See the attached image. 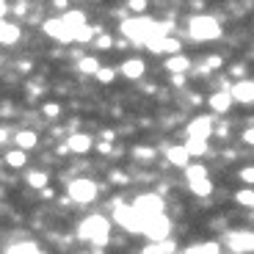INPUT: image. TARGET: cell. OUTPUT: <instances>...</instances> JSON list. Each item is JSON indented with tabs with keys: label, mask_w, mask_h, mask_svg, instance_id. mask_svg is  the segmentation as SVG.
<instances>
[{
	"label": "cell",
	"mask_w": 254,
	"mask_h": 254,
	"mask_svg": "<svg viewBox=\"0 0 254 254\" xmlns=\"http://www.w3.org/2000/svg\"><path fill=\"white\" fill-rule=\"evenodd\" d=\"M8 138H11V133H8V127H0V144H6Z\"/></svg>",
	"instance_id": "obj_38"
},
{
	"label": "cell",
	"mask_w": 254,
	"mask_h": 254,
	"mask_svg": "<svg viewBox=\"0 0 254 254\" xmlns=\"http://www.w3.org/2000/svg\"><path fill=\"white\" fill-rule=\"evenodd\" d=\"M232 94H229V91H213V94L207 97V105H210V111H213V114H227L229 108H232Z\"/></svg>",
	"instance_id": "obj_13"
},
{
	"label": "cell",
	"mask_w": 254,
	"mask_h": 254,
	"mask_svg": "<svg viewBox=\"0 0 254 254\" xmlns=\"http://www.w3.org/2000/svg\"><path fill=\"white\" fill-rule=\"evenodd\" d=\"M97 69H100V61H97V56H83L80 61H77V72L80 75H97Z\"/></svg>",
	"instance_id": "obj_24"
},
{
	"label": "cell",
	"mask_w": 254,
	"mask_h": 254,
	"mask_svg": "<svg viewBox=\"0 0 254 254\" xmlns=\"http://www.w3.org/2000/svg\"><path fill=\"white\" fill-rule=\"evenodd\" d=\"M3 14H6V0H0V19H3Z\"/></svg>",
	"instance_id": "obj_42"
},
{
	"label": "cell",
	"mask_w": 254,
	"mask_h": 254,
	"mask_svg": "<svg viewBox=\"0 0 254 254\" xmlns=\"http://www.w3.org/2000/svg\"><path fill=\"white\" fill-rule=\"evenodd\" d=\"M77 254H94V252H77Z\"/></svg>",
	"instance_id": "obj_43"
},
{
	"label": "cell",
	"mask_w": 254,
	"mask_h": 254,
	"mask_svg": "<svg viewBox=\"0 0 254 254\" xmlns=\"http://www.w3.org/2000/svg\"><path fill=\"white\" fill-rule=\"evenodd\" d=\"M100 31H102V28L89 25V22H86V25H83L80 31H75V42H77V45H86V42H91V39H94Z\"/></svg>",
	"instance_id": "obj_26"
},
{
	"label": "cell",
	"mask_w": 254,
	"mask_h": 254,
	"mask_svg": "<svg viewBox=\"0 0 254 254\" xmlns=\"http://www.w3.org/2000/svg\"><path fill=\"white\" fill-rule=\"evenodd\" d=\"M166 160L172 166H177V169H185V166L190 163V152L185 149V144H174L166 149Z\"/></svg>",
	"instance_id": "obj_15"
},
{
	"label": "cell",
	"mask_w": 254,
	"mask_h": 254,
	"mask_svg": "<svg viewBox=\"0 0 254 254\" xmlns=\"http://www.w3.org/2000/svg\"><path fill=\"white\" fill-rule=\"evenodd\" d=\"M172 83H174V86H183V83H185V75H172Z\"/></svg>",
	"instance_id": "obj_39"
},
{
	"label": "cell",
	"mask_w": 254,
	"mask_h": 254,
	"mask_svg": "<svg viewBox=\"0 0 254 254\" xmlns=\"http://www.w3.org/2000/svg\"><path fill=\"white\" fill-rule=\"evenodd\" d=\"M235 202L243 204V207H252V210H254V190L249 188V185H246V188H241V190L235 193Z\"/></svg>",
	"instance_id": "obj_28"
},
{
	"label": "cell",
	"mask_w": 254,
	"mask_h": 254,
	"mask_svg": "<svg viewBox=\"0 0 254 254\" xmlns=\"http://www.w3.org/2000/svg\"><path fill=\"white\" fill-rule=\"evenodd\" d=\"M53 3H56L58 8H64V11H66V0H53Z\"/></svg>",
	"instance_id": "obj_41"
},
{
	"label": "cell",
	"mask_w": 254,
	"mask_h": 254,
	"mask_svg": "<svg viewBox=\"0 0 254 254\" xmlns=\"http://www.w3.org/2000/svg\"><path fill=\"white\" fill-rule=\"evenodd\" d=\"M94 144H97V141L91 138V135H86V133H72L69 138H66V146H69V152H75V155H86Z\"/></svg>",
	"instance_id": "obj_14"
},
{
	"label": "cell",
	"mask_w": 254,
	"mask_h": 254,
	"mask_svg": "<svg viewBox=\"0 0 254 254\" xmlns=\"http://www.w3.org/2000/svg\"><path fill=\"white\" fill-rule=\"evenodd\" d=\"M111 183H122V185H125V183H127V177H125L122 172H111Z\"/></svg>",
	"instance_id": "obj_36"
},
{
	"label": "cell",
	"mask_w": 254,
	"mask_h": 254,
	"mask_svg": "<svg viewBox=\"0 0 254 254\" xmlns=\"http://www.w3.org/2000/svg\"><path fill=\"white\" fill-rule=\"evenodd\" d=\"M185 180H188V188L193 196H210L213 193V183H210V174L204 169V163H188L185 166Z\"/></svg>",
	"instance_id": "obj_4"
},
{
	"label": "cell",
	"mask_w": 254,
	"mask_h": 254,
	"mask_svg": "<svg viewBox=\"0 0 254 254\" xmlns=\"http://www.w3.org/2000/svg\"><path fill=\"white\" fill-rule=\"evenodd\" d=\"M25 183L31 185V188H36V190H45L47 183H50V174H47V172H28L25 174Z\"/></svg>",
	"instance_id": "obj_25"
},
{
	"label": "cell",
	"mask_w": 254,
	"mask_h": 254,
	"mask_svg": "<svg viewBox=\"0 0 254 254\" xmlns=\"http://www.w3.org/2000/svg\"><path fill=\"white\" fill-rule=\"evenodd\" d=\"M14 144H17L19 149H25V152H31L33 146L39 144V135L33 133V130H19V133L14 135Z\"/></svg>",
	"instance_id": "obj_20"
},
{
	"label": "cell",
	"mask_w": 254,
	"mask_h": 254,
	"mask_svg": "<svg viewBox=\"0 0 254 254\" xmlns=\"http://www.w3.org/2000/svg\"><path fill=\"white\" fill-rule=\"evenodd\" d=\"M174 241L169 238V241H149V246L141 249V254H172L174 252Z\"/></svg>",
	"instance_id": "obj_21"
},
{
	"label": "cell",
	"mask_w": 254,
	"mask_h": 254,
	"mask_svg": "<svg viewBox=\"0 0 254 254\" xmlns=\"http://www.w3.org/2000/svg\"><path fill=\"white\" fill-rule=\"evenodd\" d=\"M94 77H97L100 83H105V86H108V83H114V80H116V69H111V66H100Z\"/></svg>",
	"instance_id": "obj_30"
},
{
	"label": "cell",
	"mask_w": 254,
	"mask_h": 254,
	"mask_svg": "<svg viewBox=\"0 0 254 254\" xmlns=\"http://www.w3.org/2000/svg\"><path fill=\"white\" fill-rule=\"evenodd\" d=\"M144 72H146V64L141 61V58H127V61L122 64L119 75H125L127 80H138V77H144Z\"/></svg>",
	"instance_id": "obj_16"
},
{
	"label": "cell",
	"mask_w": 254,
	"mask_h": 254,
	"mask_svg": "<svg viewBox=\"0 0 254 254\" xmlns=\"http://www.w3.org/2000/svg\"><path fill=\"white\" fill-rule=\"evenodd\" d=\"M213 116H193L188 122V135H196V138H210L213 135Z\"/></svg>",
	"instance_id": "obj_12"
},
{
	"label": "cell",
	"mask_w": 254,
	"mask_h": 254,
	"mask_svg": "<svg viewBox=\"0 0 254 254\" xmlns=\"http://www.w3.org/2000/svg\"><path fill=\"white\" fill-rule=\"evenodd\" d=\"M188 36L193 42H216L221 39V22L210 14H193L188 19Z\"/></svg>",
	"instance_id": "obj_3"
},
{
	"label": "cell",
	"mask_w": 254,
	"mask_h": 254,
	"mask_svg": "<svg viewBox=\"0 0 254 254\" xmlns=\"http://www.w3.org/2000/svg\"><path fill=\"white\" fill-rule=\"evenodd\" d=\"M6 254H42V252H39L36 243H17V246H11Z\"/></svg>",
	"instance_id": "obj_29"
},
{
	"label": "cell",
	"mask_w": 254,
	"mask_h": 254,
	"mask_svg": "<svg viewBox=\"0 0 254 254\" xmlns=\"http://www.w3.org/2000/svg\"><path fill=\"white\" fill-rule=\"evenodd\" d=\"M227 246L232 254H252L254 252V232L252 229H232L227 235Z\"/></svg>",
	"instance_id": "obj_9"
},
{
	"label": "cell",
	"mask_w": 254,
	"mask_h": 254,
	"mask_svg": "<svg viewBox=\"0 0 254 254\" xmlns=\"http://www.w3.org/2000/svg\"><path fill=\"white\" fill-rule=\"evenodd\" d=\"M19 36H22L19 25H14V22H6V19H0V45H17Z\"/></svg>",
	"instance_id": "obj_18"
},
{
	"label": "cell",
	"mask_w": 254,
	"mask_h": 254,
	"mask_svg": "<svg viewBox=\"0 0 254 254\" xmlns=\"http://www.w3.org/2000/svg\"><path fill=\"white\" fill-rule=\"evenodd\" d=\"M114 138H116L114 130H105V133H102V141H114Z\"/></svg>",
	"instance_id": "obj_40"
},
{
	"label": "cell",
	"mask_w": 254,
	"mask_h": 254,
	"mask_svg": "<svg viewBox=\"0 0 254 254\" xmlns=\"http://www.w3.org/2000/svg\"><path fill=\"white\" fill-rule=\"evenodd\" d=\"M97 47L108 50V47H111V36H100V39H97Z\"/></svg>",
	"instance_id": "obj_37"
},
{
	"label": "cell",
	"mask_w": 254,
	"mask_h": 254,
	"mask_svg": "<svg viewBox=\"0 0 254 254\" xmlns=\"http://www.w3.org/2000/svg\"><path fill=\"white\" fill-rule=\"evenodd\" d=\"M66 193H69L72 202L89 204V202L97 199V183L94 180H86V177H77V180H72V183L66 185Z\"/></svg>",
	"instance_id": "obj_7"
},
{
	"label": "cell",
	"mask_w": 254,
	"mask_h": 254,
	"mask_svg": "<svg viewBox=\"0 0 254 254\" xmlns=\"http://www.w3.org/2000/svg\"><path fill=\"white\" fill-rule=\"evenodd\" d=\"M221 246L216 241H207V243H193V246L183 249V254H218Z\"/></svg>",
	"instance_id": "obj_23"
},
{
	"label": "cell",
	"mask_w": 254,
	"mask_h": 254,
	"mask_svg": "<svg viewBox=\"0 0 254 254\" xmlns=\"http://www.w3.org/2000/svg\"><path fill=\"white\" fill-rule=\"evenodd\" d=\"M6 163L11 166V169H22V166L28 163V152H25V149H19V146H17L14 152H6Z\"/></svg>",
	"instance_id": "obj_27"
},
{
	"label": "cell",
	"mask_w": 254,
	"mask_h": 254,
	"mask_svg": "<svg viewBox=\"0 0 254 254\" xmlns=\"http://www.w3.org/2000/svg\"><path fill=\"white\" fill-rule=\"evenodd\" d=\"M229 94H232L235 102H241V105H254V80L241 77L235 86H229Z\"/></svg>",
	"instance_id": "obj_11"
},
{
	"label": "cell",
	"mask_w": 254,
	"mask_h": 254,
	"mask_svg": "<svg viewBox=\"0 0 254 254\" xmlns=\"http://www.w3.org/2000/svg\"><path fill=\"white\" fill-rule=\"evenodd\" d=\"M166 69L172 72V75H185L190 69V58L183 56V53H174V56L166 58Z\"/></svg>",
	"instance_id": "obj_17"
},
{
	"label": "cell",
	"mask_w": 254,
	"mask_h": 254,
	"mask_svg": "<svg viewBox=\"0 0 254 254\" xmlns=\"http://www.w3.org/2000/svg\"><path fill=\"white\" fill-rule=\"evenodd\" d=\"M158 22L152 17H146V14H135V17H127L122 19L119 25V33L127 39V42H133V45H146V39L155 33Z\"/></svg>",
	"instance_id": "obj_2"
},
{
	"label": "cell",
	"mask_w": 254,
	"mask_h": 254,
	"mask_svg": "<svg viewBox=\"0 0 254 254\" xmlns=\"http://www.w3.org/2000/svg\"><path fill=\"white\" fill-rule=\"evenodd\" d=\"M133 207L138 210V216L146 221V218H152V216H160L166 210V202L160 193H141V196L133 199Z\"/></svg>",
	"instance_id": "obj_8"
},
{
	"label": "cell",
	"mask_w": 254,
	"mask_h": 254,
	"mask_svg": "<svg viewBox=\"0 0 254 254\" xmlns=\"http://www.w3.org/2000/svg\"><path fill=\"white\" fill-rule=\"evenodd\" d=\"M146 6H149L146 0H127V8H130L133 14H144V11H146Z\"/></svg>",
	"instance_id": "obj_34"
},
{
	"label": "cell",
	"mask_w": 254,
	"mask_h": 254,
	"mask_svg": "<svg viewBox=\"0 0 254 254\" xmlns=\"http://www.w3.org/2000/svg\"><path fill=\"white\" fill-rule=\"evenodd\" d=\"M61 19L66 22V28H69L72 33H75V31H80V28L86 25V14H83L80 8H66V11L61 14Z\"/></svg>",
	"instance_id": "obj_19"
},
{
	"label": "cell",
	"mask_w": 254,
	"mask_h": 254,
	"mask_svg": "<svg viewBox=\"0 0 254 254\" xmlns=\"http://www.w3.org/2000/svg\"><path fill=\"white\" fill-rule=\"evenodd\" d=\"M133 158L135 160H152L155 149H149V146H133Z\"/></svg>",
	"instance_id": "obj_32"
},
{
	"label": "cell",
	"mask_w": 254,
	"mask_h": 254,
	"mask_svg": "<svg viewBox=\"0 0 254 254\" xmlns=\"http://www.w3.org/2000/svg\"><path fill=\"white\" fill-rule=\"evenodd\" d=\"M243 144L254 146V127H246V130H243Z\"/></svg>",
	"instance_id": "obj_35"
},
{
	"label": "cell",
	"mask_w": 254,
	"mask_h": 254,
	"mask_svg": "<svg viewBox=\"0 0 254 254\" xmlns=\"http://www.w3.org/2000/svg\"><path fill=\"white\" fill-rule=\"evenodd\" d=\"M42 114H45L47 119H58V116H61V105H58V102H45V105H42Z\"/></svg>",
	"instance_id": "obj_31"
},
{
	"label": "cell",
	"mask_w": 254,
	"mask_h": 254,
	"mask_svg": "<svg viewBox=\"0 0 254 254\" xmlns=\"http://www.w3.org/2000/svg\"><path fill=\"white\" fill-rule=\"evenodd\" d=\"M114 218L122 229H127V232H141V227H144V218L138 216V210L133 207V202L130 204L114 202Z\"/></svg>",
	"instance_id": "obj_5"
},
{
	"label": "cell",
	"mask_w": 254,
	"mask_h": 254,
	"mask_svg": "<svg viewBox=\"0 0 254 254\" xmlns=\"http://www.w3.org/2000/svg\"><path fill=\"white\" fill-rule=\"evenodd\" d=\"M238 177H241L243 185H254V166H243L241 172H238Z\"/></svg>",
	"instance_id": "obj_33"
},
{
	"label": "cell",
	"mask_w": 254,
	"mask_h": 254,
	"mask_svg": "<svg viewBox=\"0 0 254 254\" xmlns=\"http://www.w3.org/2000/svg\"><path fill=\"white\" fill-rule=\"evenodd\" d=\"M218 254H221V252H218Z\"/></svg>",
	"instance_id": "obj_44"
},
{
	"label": "cell",
	"mask_w": 254,
	"mask_h": 254,
	"mask_svg": "<svg viewBox=\"0 0 254 254\" xmlns=\"http://www.w3.org/2000/svg\"><path fill=\"white\" fill-rule=\"evenodd\" d=\"M77 238L80 241H89L94 249L108 246L111 241V221L105 216H89L77 224Z\"/></svg>",
	"instance_id": "obj_1"
},
{
	"label": "cell",
	"mask_w": 254,
	"mask_h": 254,
	"mask_svg": "<svg viewBox=\"0 0 254 254\" xmlns=\"http://www.w3.org/2000/svg\"><path fill=\"white\" fill-rule=\"evenodd\" d=\"M45 33L50 39H56V42H61V45H69V42H75V33L66 28V22H64L61 17H53V19H47L45 25Z\"/></svg>",
	"instance_id": "obj_10"
},
{
	"label": "cell",
	"mask_w": 254,
	"mask_h": 254,
	"mask_svg": "<svg viewBox=\"0 0 254 254\" xmlns=\"http://www.w3.org/2000/svg\"><path fill=\"white\" fill-rule=\"evenodd\" d=\"M207 141L210 138H196V135H188L185 149L190 152V158H202V155H207Z\"/></svg>",
	"instance_id": "obj_22"
},
{
	"label": "cell",
	"mask_w": 254,
	"mask_h": 254,
	"mask_svg": "<svg viewBox=\"0 0 254 254\" xmlns=\"http://www.w3.org/2000/svg\"><path fill=\"white\" fill-rule=\"evenodd\" d=\"M141 235H144L146 241H169V238H172V221H169V216L160 213V216L146 218L144 227H141Z\"/></svg>",
	"instance_id": "obj_6"
}]
</instances>
